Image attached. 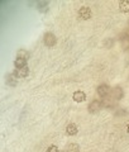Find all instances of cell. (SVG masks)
Here are the masks:
<instances>
[{
	"instance_id": "obj_1",
	"label": "cell",
	"mask_w": 129,
	"mask_h": 152,
	"mask_svg": "<svg viewBox=\"0 0 129 152\" xmlns=\"http://www.w3.org/2000/svg\"><path fill=\"white\" fill-rule=\"evenodd\" d=\"M43 43L47 47H53L57 43V38L53 33H46L44 37H43Z\"/></svg>"
},
{
	"instance_id": "obj_2",
	"label": "cell",
	"mask_w": 129,
	"mask_h": 152,
	"mask_svg": "<svg viewBox=\"0 0 129 152\" xmlns=\"http://www.w3.org/2000/svg\"><path fill=\"white\" fill-rule=\"evenodd\" d=\"M79 18L82 19V20H87V19L91 18V9L89 7H82L79 9Z\"/></svg>"
},
{
	"instance_id": "obj_3",
	"label": "cell",
	"mask_w": 129,
	"mask_h": 152,
	"mask_svg": "<svg viewBox=\"0 0 129 152\" xmlns=\"http://www.w3.org/2000/svg\"><path fill=\"white\" fill-rule=\"evenodd\" d=\"M103 108V103L100 102V100H93L91 103L89 104V112L90 113H96V112H99L100 109Z\"/></svg>"
},
{
	"instance_id": "obj_4",
	"label": "cell",
	"mask_w": 129,
	"mask_h": 152,
	"mask_svg": "<svg viewBox=\"0 0 129 152\" xmlns=\"http://www.w3.org/2000/svg\"><path fill=\"white\" fill-rule=\"evenodd\" d=\"M98 94H99V96H101V98H105V96H108V95H110V91H112V89L108 86V85H100V86L98 88Z\"/></svg>"
},
{
	"instance_id": "obj_5",
	"label": "cell",
	"mask_w": 129,
	"mask_h": 152,
	"mask_svg": "<svg viewBox=\"0 0 129 152\" xmlns=\"http://www.w3.org/2000/svg\"><path fill=\"white\" fill-rule=\"evenodd\" d=\"M72 99H74V102H76V103H82V102L86 100V94L84 91H81V90H77V91L74 93Z\"/></svg>"
},
{
	"instance_id": "obj_6",
	"label": "cell",
	"mask_w": 129,
	"mask_h": 152,
	"mask_svg": "<svg viewBox=\"0 0 129 152\" xmlns=\"http://www.w3.org/2000/svg\"><path fill=\"white\" fill-rule=\"evenodd\" d=\"M110 95L113 96L114 100H119V99L123 98V89L119 88V86H115L112 91H110Z\"/></svg>"
},
{
	"instance_id": "obj_7",
	"label": "cell",
	"mask_w": 129,
	"mask_h": 152,
	"mask_svg": "<svg viewBox=\"0 0 129 152\" xmlns=\"http://www.w3.org/2000/svg\"><path fill=\"white\" fill-rule=\"evenodd\" d=\"M77 132H79V128L75 123H69V124L66 126V133H67L69 136H75V134H77Z\"/></svg>"
},
{
	"instance_id": "obj_8",
	"label": "cell",
	"mask_w": 129,
	"mask_h": 152,
	"mask_svg": "<svg viewBox=\"0 0 129 152\" xmlns=\"http://www.w3.org/2000/svg\"><path fill=\"white\" fill-rule=\"evenodd\" d=\"M15 75H17V77H22V79L27 77V76L29 75V67L26 66V67H22V69H17Z\"/></svg>"
},
{
	"instance_id": "obj_9",
	"label": "cell",
	"mask_w": 129,
	"mask_h": 152,
	"mask_svg": "<svg viewBox=\"0 0 129 152\" xmlns=\"http://www.w3.org/2000/svg\"><path fill=\"white\" fill-rule=\"evenodd\" d=\"M17 69H22V67H26L27 66V58H22V57H17L15 62H14Z\"/></svg>"
},
{
	"instance_id": "obj_10",
	"label": "cell",
	"mask_w": 129,
	"mask_h": 152,
	"mask_svg": "<svg viewBox=\"0 0 129 152\" xmlns=\"http://www.w3.org/2000/svg\"><path fill=\"white\" fill-rule=\"evenodd\" d=\"M66 152H80V147L77 143H70L66 147Z\"/></svg>"
},
{
	"instance_id": "obj_11",
	"label": "cell",
	"mask_w": 129,
	"mask_h": 152,
	"mask_svg": "<svg viewBox=\"0 0 129 152\" xmlns=\"http://www.w3.org/2000/svg\"><path fill=\"white\" fill-rule=\"evenodd\" d=\"M119 8L123 13H129V1H119Z\"/></svg>"
},
{
	"instance_id": "obj_12",
	"label": "cell",
	"mask_w": 129,
	"mask_h": 152,
	"mask_svg": "<svg viewBox=\"0 0 129 152\" xmlns=\"http://www.w3.org/2000/svg\"><path fill=\"white\" fill-rule=\"evenodd\" d=\"M17 57H22V58H27V60H28V57H29V55H28L24 50H20V51L18 52V56H17Z\"/></svg>"
},
{
	"instance_id": "obj_13",
	"label": "cell",
	"mask_w": 129,
	"mask_h": 152,
	"mask_svg": "<svg viewBox=\"0 0 129 152\" xmlns=\"http://www.w3.org/2000/svg\"><path fill=\"white\" fill-rule=\"evenodd\" d=\"M47 152H60V150L57 146H50L48 148H47Z\"/></svg>"
},
{
	"instance_id": "obj_14",
	"label": "cell",
	"mask_w": 129,
	"mask_h": 152,
	"mask_svg": "<svg viewBox=\"0 0 129 152\" xmlns=\"http://www.w3.org/2000/svg\"><path fill=\"white\" fill-rule=\"evenodd\" d=\"M127 131H128V132H129V124H128V127H127Z\"/></svg>"
},
{
	"instance_id": "obj_15",
	"label": "cell",
	"mask_w": 129,
	"mask_h": 152,
	"mask_svg": "<svg viewBox=\"0 0 129 152\" xmlns=\"http://www.w3.org/2000/svg\"><path fill=\"white\" fill-rule=\"evenodd\" d=\"M65 152H66V151H65Z\"/></svg>"
}]
</instances>
